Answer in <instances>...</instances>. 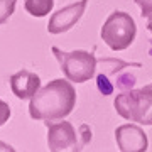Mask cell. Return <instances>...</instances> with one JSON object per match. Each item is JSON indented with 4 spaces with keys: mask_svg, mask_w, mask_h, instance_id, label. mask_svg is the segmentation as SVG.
Here are the masks:
<instances>
[{
    "mask_svg": "<svg viewBox=\"0 0 152 152\" xmlns=\"http://www.w3.org/2000/svg\"><path fill=\"white\" fill-rule=\"evenodd\" d=\"M76 107V90L66 80H53L31 98L29 115L34 120L66 118Z\"/></svg>",
    "mask_w": 152,
    "mask_h": 152,
    "instance_id": "cell-1",
    "label": "cell"
},
{
    "mask_svg": "<svg viewBox=\"0 0 152 152\" xmlns=\"http://www.w3.org/2000/svg\"><path fill=\"white\" fill-rule=\"evenodd\" d=\"M117 113L125 120L140 125H152V85L140 90L120 91L113 102Z\"/></svg>",
    "mask_w": 152,
    "mask_h": 152,
    "instance_id": "cell-2",
    "label": "cell"
},
{
    "mask_svg": "<svg viewBox=\"0 0 152 152\" xmlns=\"http://www.w3.org/2000/svg\"><path fill=\"white\" fill-rule=\"evenodd\" d=\"M100 36L103 39V42L112 51H117V53L125 51L135 41V36H137L135 20L127 12L115 10L103 22Z\"/></svg>",
    "mask_w": 152,
    "mask_h": 152,
    "instance_id": "cell-3",
    "label": "cell"
},
{
    "mask_svg": "<svg viewBox=\"0 0 152 152\" xmlns=\"http://www.w3.org/2000/svg\"><path fill=\"white\" fill-rule=\"evenodd\" d=\"M53 54L59 63V69L66 76V80L73 83H86L96 73V58L90 51H61L59 48L53 46Z\"/></svg>",
    "mask_w": 152,
    "mask_h": 152,
    "instance_id": "cell-4",
    "label": "cell"
},
{
    "mask_svg": "<svg viewBox=\"0 0 152 152\" xmlns=\"http://www.w3.org/2000/svg\"><path fill=\"white\" fill-rule=\"evenodd\" d=\"M48 127V147L53 152L61 151H81L80 132L68 120H44Z\"/></svg>",
    "mask_w": 152,
    "mask_h": 152,
    "instance_id": "cell-5",
    "label": "cell"
},
{
    "mask_svg": "<svg viewBox=\"0 0 152 152\" xmlns=\"http://www.w3.org/2000/svg\"><path fill=\"white\" fill-rule=\"evenodd\" d=\"M88 2L90 0H78L75 4L66 5L63 9H59L58 12H54L49 19L48 32L53 34V36H58V34H64L68 31H71L83 17Z\"/></svg>",
    "mask_w": 152,
    "mask_h": 152,
    "instance_id": "cell-6",
    "label": "cell"
},
{
    "mask_svg": "<svg viewBox=\"0 0 152 152\" xmlns=\"http://www.w3.org/2000/svg\"><path fill=\"white\" fill-rule=\"evenodd\" d=\"M115 140L117 147L122 152H145L149 149L145 132L139 125L125 124L115 129Z\"/></svg>",
    "mask_w": 152,
    "mask_h": 152,
    "instance_id": "cell-7",
    "label": "cell"
},
{
    "mask_svg": "<svg viewBox=\"0 0 152 152\" xmlns=\"http://www.w3.org/2000/svg\"><path fill=\"white\" fill-rule=\"evenodd\" d=\"M9 85H10L12 93L19 100H31L41 88V78L32 71L20 69L9 78Z\"/></svg>",
    "mask_w": 152,
    "mask_h": 152,
    "instance_id": "cell-8",
    "label": "cell"
},
{
    "mask_svg": "<svg viewBox=\"0 0 152 152\" xmlns=\"http://www.w3.org/2000/svg\"><path fill=\"white\" fill-rule=\"evenodd\" d=\"M100 64L103 66V69L96 75V85L98 90L102 91V95H112L115 91L112 86V78H113L118 71L130 68V66H137L140 68V63H127V61H120V59H102Z\"/></svg>",
    "mask_w": 152,
    "mask_h": 152,
    "instance_id": "cell-9",
    "label": "cell"
},
{
    "mask_svg": "<svg viewBox=\"0 0 152 152\" xmlns=\"http://www.w3.org/2000/svg\"><path fill=\"white\" fill-rule=\"evenodd\" d=\"M26 12L32 17H46L54 9V0H24Z\"/></svg>",
    "mask_w": 152,
    "mask_h": 152,
    "instance_id": "cell-10",
    "label": "cell"
},
{
    "mask_svg": "<svg viewBox=\"0 0 152 152\" xmlns=\"http://www.w3.org/2000/svg\"><path fill=\"white\" fill-rule=\"evenodd\" d=\"M135 83H137V78H135V75H132L130 71H125V73L118 71V73L112 78V86H113V90H117V91L132 90V88L135 86Z\"/></svg>",
    "mask_w": 152,
    "mask_h": 152,
    "instance_id": "cell-11",
    "label": "cell"
},
{
    "mask_svg": "<svg viewBox=\"0 0 152 152\" xmlns=\"http://www.w3.org/2000/svg\"><path fill=\"white\" fill-rule=\"evenodd\" d=\"M17 0H0V26L5 24L15 12Z\"/></svg>",
    "mask_w": 152,
    "mask_h": 152,
    "instance_id": "cell-12",
    "label": "cell"
},
{
    "mask_svg": "<svg viewBox=\"0 0 152 152\" xmlns=\"http://www.w3.org/2000/svg\"><path fill=\"white\" fill-rule=\"evenodd\" d=\"M10 107H9V103H5L2 98H0V127L2 125H5L9 120H10Z\"/></svg>",
    "mask_w": 152,
    "mask_h": 152,
    "instance_id": "cell-13",
    "label": "cell"
},
{
    "mask_svg": "<svg viewBox=\"0 0 152 152\" xmlns=\"http://www.w3.org/2000/svg\"><path fill=\"white\" fill-rule=\"evenodd\" d=\"M135 4L140 7V15L142 17H151L152 15V0H135Z\"/></svg>",
    "mask_w": 152,
    "mask_h": 152,
    "instance_id": "cell-14",
    "label": "cell"
},
{
    "mask_svg": "<svg viewBox=\"0 0 152 152\" xmlns=\"http://www.w3.org/2000/svg\"><path fill=\"white\" fill-rule=\"evenodd\" d=\"M147 29H149V31L152 32V15H151V17H147ZM149 54L152 56V46H151V49H149Z\"/></svg>",
    "mask_w": 152,
    "mask_h": 152,
    "instance_id": "cell-15",
    "label": "cell"
},
{
    "mask_svg": "<svg viewBox=\"0 0 152 152\" xmlns=\"http://www.w3.org/2000/svg\"><path fill=\"white\" fill-rule=\"evenodd\" d=\"M0 149H4V151H14L10 145H7V144H2V142H0Z\"/></svg>",
    "mask_w": 152,
    "mask_h": 152,
    "instance_id": "cell-16",
    "label": "cell"
}]
</instances>
